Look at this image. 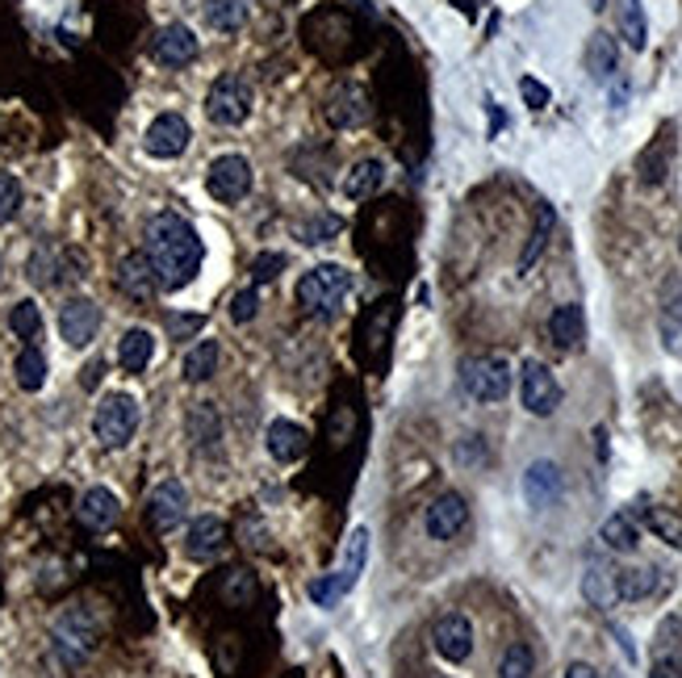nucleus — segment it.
I'll return each mask as SVG.
<instances>
[{
  "label": "nucleus",
  "mask_w": 682,
  "mask_h": 678,
  "mask_svg": "<svg viewBox=\"0 0 682 678\" xmlns=\"http://www.w3.org/2000/svg\"><path fill=\"white\" fill-rule=\"evenodd\" d=\"M143 252L155 264L160 289H185L193 276L202 273L206 248L197 231L188 227L181 214H155L143 231Z\"/></svg>",
  "instance_id": "1"
},
{
  "label": "nucleus",
  "mask_w": 682,
  "mask_h": 678,
  "mask_svg": "<svg viewBox=\"0 0 682 678\" xmlns=\"http://www.w3.org/2000/svg\"><path fill=\"white\" fill-rule=\"evenodd\" d=\"M351 289V273L344 264H314L311 273H302L297 281V306L311 310V315H323V310H335Z\"/></svg>",
  "instance_id": "2"
},
{
  "label": "nucleus",
  "mask_w": 682,
  "mask_h": 678,
  "mask_svg": "<svg viewBox=\"0 0 682 678\" xmlns=\"http://www.w3.org/2000/svg\"><path fill=\"white\" fill-rule=\"evenodd\" d=\"M93 431H97V440H101L105 448L130 445L134 431H139V403H134V394H122V390L105 394L101 406H97V415H93Z\"/></svg>",
  "instance_id": "3"
},
{
  "label": "nucleus",
  "mask_w": 682,
  "mask_h": 678,
  "mask_svg": "<svg viewBox=\"0 0 682 678\" xmlns=\"http://www.w3.org/2000/svg\"><path fill=\"white\" fill-rule=\"evenodd\" d=\"M461 385H465V394L477 398V403H502L511 394V364L502 361V357H495V352L469 357V361L461 364Z\"/></svg>",
  "instance_id": "4"
},
{
  "label": "nucleus",
  "mask_w": 682,
  "mask_h": 678,
  "mask_svg": "<svg viewBox=\"0 0 682 678\" xmlns=\"http://www.w3.org/2000/svg\"><path fill=\"white\" fill-rule=\"evenodd\" d=\"M251 106H256L251 85L239 80V76H218L206 92V113L214 127H239V122H248Z\"/></svg>",
  "instance_id": "5"
},
{
  "label": "nucleus",
  "mask_w": 682,
  "mask_h": 678,
  "mask_svg": "<svg viewBox=\"0 0 682 678\" xmlns=\"http://www.w3.org/2000/svg\"><path fill=\"white\" fill-rule=\"evenodd\" d=\"M519 403H523V411H532V415H540V419H549L553 411L561 406V385L557 378L549 373V364L544 361H523V369H519Z\"/></svg>",
  "instance_id": "6"
},
{
  "label": "nucleus",
  "mask_w": 682,
  "mask_h": 678,
  "mask_svg": "<svg viewBox=\"0 0 682 678\" xmlns=\"http://www.w3.org/2000/svg\"><path fill=\"white\" fill-rule=\"evenodd\" d=\"M93 645H97V624L88 620L84 608H72V612H63L55 620V649H59L63 666H80L84 657L93 654Z\"/></svg>",
  "instance_id": "7"
},
{
  "label": "nucleus",
  "mask_w": 682,
  "mask_h": 678,
  "mask_svg": "<svg viewBox=\"0 0 682 678\" xmlns=\"http://www.w3.org/2000/svg\"><path fill=\"white\" fill-rule=\"evenodd\" d=\"M206 189L214 201L223 206H235L251 193V164L243 155H218L206 172Z\"/></svg>",
  "instance_id": "8"
},
{
  "label": "nucleus",
  "mask_w": 682,
  "mask_h": 678,
  "mask_svg": "<svg viewBox=\"0 0 682 678\" xmlns=\"http://www.w3.org/2000/svg\"><path fill=\"white\" fill-rule=\"evenodd\" d=\"M188 520V494L176 478H164L147 494V524L155 532H176Z\"/></svg>",
  "instance_id": "9"
},
{
  "label": "nucleus",
  "mask_w": 682,
  "mask_h": 678,
  "mask_svg": "<svg viewBox=\"0 0 682 678\" xmlns=\"http://www.w3.org/2000/svg\"><path fill=\"white\" fill-rule=\"evenodd\" d=\"M101 331V310L93 297H67L59 310V336L72 343V348H88Z\"/></svg>",
  "instance_id": "10"
},
{
  "label": "nucleus",
  "mask_w": 682,
  "mask_h": 678,
  "mask_svg": "<svg viewBox=\"0 0 682 678\" xmlns=\"http://www.w3.org/2000/svg\"><path fill=\"white\" fill-rule=\"evenodd\" d=\"M432 645L444 661L461 666L465 657L474 654V624H469V615H461V612L440 615L435 628H432Z\"/></svg>",
  "instance_id": "11"
},
{
  "label": "nucleus",
  "mask_w": 682,
  "mask_h": 678,
  "mask_svg": "<svg viewBox=\"0 0 682 678\" xmlns=\"http://www.w3.org/2000/svg\"><path fill=\"white\" fill-rule=\"evenodd\" d=\"M188 139H193V130L181 113H160L143 134V147L147 155H155V160H176V155H185Z\"/></svg>",
  "instance_id": "12"
},
{
  "label": "nucleus",
  "mask_w": 682,
  "mask_h": 678,
  "mask_svg": "<svg viewBox=\"0 0 682 678\" xmlns=\"http://www.w3.org/2000/svg\"><path fill=\"white\" fill-rule=\"evenodd\" d=\"M197 34L188 30V25H181V22H172V25H164L155 39H151V59L155 64H164V67H185V64H193L197 59Z\"/></svg>",
  "instance_id": "13"
},
{
  "label": "nucleus",
  "mask_w": 682,
  "mask_h": 678,
  "mask_svg": "<svg viewBox=\"0 0 682 678\" xmlns=\"http://www.w3.org/2000/svg\"><path fill=\"white\" fill-rule=\"evenodd\" d=\"M122 515V503L109 486H88L76 503V520H80L88 532H109Z\"/></svg>",
  "instance_id": "14"
},
{
  "label": "nucleus",
  "mask_w": 682,
  "mask_h": 678,
  "mask_svg": "<svg viewBox=\"0 0 682 678\" xmlns=\"http://www.w3.org/2000/svg\"><path fill=\"white\" fill-rule=\"evenodd\" d=\"M369 92L360 85H339L332 92V101H327V122L339 130H356V127H365L369 122Z\"/></svg>",
  "instance_id": "15"
},
{
  "label": "nucleus",
  "mask_w": 682,
  "mask_h": 678,
  "mask_svg": "<svg viewBox=\"0 0 682 678\" xmlns=\"http://www.w3.org/2000/svg\"><path fill=\"white\" fill-rule=\"evenodd\" d=\"M561 490H565V478H561V469L553 461H532L528 466V473H523V499H528L532 511L553 507L561 499Z\"/></svg>",
  "instance_id": "16"
},
{
  "label": "nucleus",
  "mask_w": 682,
  "mask_h": 678,
  "mask_svg": "<svg viewBox=\"0 0 682 678\" xmlns=\"http://www.w3.org/2000/svg\"><path fill=\"white\" fill-rule=\"evenodd\" d=\"M118 289L134 302H147V297L160 294V276H155V264L147 260V252H130L122 255L118 264Z\"/></svg>",
  "instance_id": "17"
},
{
  "label": "nucleus",
  "mask_w": 682,
  "mask_h": 678,
  "mask_svg": "<svg viewBox=\"0 0 682 678\" xmlns=\"http://www.w3.org/2000/svg\"><path fill=\"white\" fill-rule=\"evenodd\" d=\"M427 536L432 540H453L456 532L469 524V507H465V499L461 494H440L432 507H427Z\"/></svg>",
  "instance_id": "18"
},
{
  "label": "nucleus",
  "mask_w": 682,
  "mask_h": 678,
  "mask_svg": "<svg viewBox=\"0 0 682 678\" xmlns=\"http://www.w3.org/2000/svg\"><path fill=\"white\" fill-rule=\"evenodd\" d=\"M582 594H586V603L591 608H616L620 603V594H616V566H607L603 557H591L586 561V573H582Z\"/></svg>",
  "instance_id": "19"
},
{
  "label": "nucleus",
  "mask_w": 682,
  "mask_h": 678,
  "mask_svg": "<svg viewBox=\"0 0 682 678\" xmlns=\"http://www.w3.org/2000/svg\"><path fill=\"white\" fill-rule=\"evenodd\" d=\"M227 545V524L223 520H214V515H197L193 524H188V536H185V553L193 561H209V557H218Z\"/></svg>",
  "instance_id": "20"
},
{
  "label": "nucleus",
  "mask_w": 682,
  "mask_h": 678,
  "mask_svg": "<svg viewBox=\"0 0 682 678\" xmlns=\"http://www.w3.org/2000/svg\"><path fill=\"white\" fill-rule=\"evenodd\" d=\"M306 448H311V431H306L302 424H293V419H277V424L269 427V452L281 461V466L302 461Z\"/></svg>",
  "instance_id": "21"
},
{
  "label": "nucleus",
  "mask_w": 682,
  "mask_h": 678,
  "mask_svg": "<svg viewBox=\"0 0 682 678\" xmlns=\"http://www.w3.org/2000/svg\"><path fill=\"white\" fill-rule=\"evenodd\" d=\"M365 561H369V528H356L348 536V545H344V557H339V570L332 573L335 587L348 594L356 582H360V573H365Z\"/></svg>",
  "instance_id": "22"
},
{
  "label": "nucleus",
  "mask_w": 682,
  "mask_h": 678,
  "mask_svg": "<svg viewBox=\"0 0 682 678\" xmlns=\"http://www.w3.org/2000/svg\"><path fill=\"white\" fill-rule=\"evenodd\" d=\"M549 339H553L557 348H582V339H586V318H582L578 302H565V306H557V310L549 315Z\"/></svg>",
  "instance_id": "23"
},
{
  "label": "nucleus",
  "mask_w": 682,
  "mask_h": 678,
  "mask_svg": "<svg viewBox=\"0 0 682 678\" xmlns=\"http://www.w3.org/2000/svg\"><path fill=\"white\" fill-rule=\"evenodd\" d=\"M155 357V336L147 327H130L122 339H118V364L126 373H143L147 364Z\"/></svg>",
  "instance_id": "24"
},
{
  "label": "nucleus",
  "mask_w": 682,
  "mask_h": 678,
  "mask_svg": "<svg viewBox=\"0 0 682 678\" xmlns=\"http://www.w3.org/2000/svg\"><path fill=\"white\" fill-rule=\"evenodd\" d=\"M662 587V578L653 566H628V570H616V594L624 603H641L649 594Z\"/></svg>",
  "instance_id": "25"
},
{
  "label": "nucleus",
  "mask_w": 682,
  "mask_h": 678,
  "mask_svg": "<svg viewBox=\"0 0 682 678\" xmlns=\"http://www.w3.org/2000/svg\"><path fill=\"white\" fill-rule=\"evenodd\" d=\"M616 64H620V51H616V39L611 34H591V46H586V72H591V80H599L607 85L611 76H616Z\"/></svg>",
  "instance_id": "26"
},
{
  "label": "nucleus",
  "mask_w": 682,
  "mask_h": 678,
  "mask_svg": "<svg viewBox=\"0 0 682 678\" xmlns=\"http://www.w3.org/2000/svg\"><path fill=\"white\" fill-rule=\"evenodd\" d=\"M218 357H223L218 339H202V343H193V348H188V352H185V364H181L185 382H193V385L209 382V378L218 373Z\"/></svg>",
  "instance_id": "27"
},
{
  "label": "nucleus",
  "mask_w": 682,
  "mask_h": 678,
  "mask_svg": "<svg viewBox=\"0 0 682 678\" xmlns=\"http://www.w3.org/2000/svg\"><path fill=\"white\" fill-rule=\"evenodd\" d=\"M381 181H386V164H381V160H360V164L348 172L344 193H348L351 201H365V197H372V193L381 189Z\"/></svg>",
  "instance_id": "28"
},
{
  "label": "nucleus",
  "mask_w": 682,
  "mask_h": 678,
  "mask_svg": "<svg viewBox=\"0 0 682 678\" xmlns=\"http://www.w3.org/2000/svg\"><path fill=\"white\" fill-rule=\"evenodd\" d=\"M553 227H557V214L553 206H540L537 210V227H532V239H528V248L519 255V273H532V264L540 260V252L549 248V239H553Z\"/></svg>",
  "instance_id": "29"
},
{
  "label": "nucleus",
  "mask_w": 682,
  "mask_h": 678,
  "mask_svg": "<svg viewBox=\"0 0 682 678\" xmlns=\"http://www.w3.org/2000/svg\"><path fill=\"white\" fill-rule=\"evenodd\" d=\"M248 0H209L206 4V22L214 30H223V34H235V30H243L248 25Z\"/></svg>",
  "instance_id": "30"
},
{
  "label": "nucleus",
  "mask_w": 682,
  "mask_h": 678,
  "mask_svg": "<svg viewBox=\"0 0 682 678\" xmlns=\"http://www.w3.org/2000/svg\"><path fill=\"white\" fill-rule=\"evenodd\" d=\"M13 373H18V385L21 390H42L46 385V357H42V348H34V343H25L18 352V361H13Z\"/></svg>",
  "instance_id": "31"
},
{
  "label": "nucleus",
  "mask_w": 682,
  "mask_h": 678,
  "mask_svg": "<svg viewBox=\"0 0 682 678\" xmlns=\"http://www.w3.org/2000/svg\"><path fill=\"white\" fill-rule=\"evenodd\" d=\"M599 540L607 545V549L616 553H632L637 549V540H641V532H637V524H632V515H611V520H603L599 528Z\"/></svg>",
  "instance_id": "32"
},
{
  "label": "nucleus",
  "mask_w": 682,
  "mask_h": 678,
  "mask_svg": "<svg viewBox=\"0 0 682 678\" xmlns=\"http://www.w3.org/2000/svg\"><path fill=\"white\" fill-rule=\"evenodd\" d=\"M620 34L632 51H645V43H649V25H645L641 0H620Z\"/></svg>",
  "instance_id": "33"
},
{
  "label": "nucleus",
  "mask_w": 682,
  "mask_h": 678,
  "mask_svg": "<svg viewBox=\"0 0 682 678\" xmlns=\"http://www.w3.org/2000/svg\"><path fill=\"white\" fill-rule=\"evenodd\" d=\"M645 524H649V532H658V540H665L670 549L682 553V520L674 515V511L665 507H645Z\"/></svg>",
  "instance_id": "34"
},
{
  "label": "nucleus",
  "mask_w": 682,
  "mask_h": 678,
  "mask_svg": "<svg viewBox=\"0 0 682 678\" xmlns=\"http://www.w3.org/2000/svg\"><path fill=\"white\" fill-rule=\"evenodd\" d=\"M9 331L18 339H39L42 336V310H39V302H18L13 310H9Z\"/></svg>",
  "instance_id": "35"
},
{
  "label": "nucleus",
  "mask_w": 682,
  "mask_h": 678,
  "mask_svg": "<svg viewBox=\"0 0 682 678\" xmlns=\"http://www.w3.org/2000/svg\"><path fill=\"white\" fill-rule=\"evenodd\" d=\"M188 436L197 440V448H206V445H214V440H223V424L214 419V411H209L206 403L188 411Z\"/></svg>",
  "instance_id": "36"
},
{
  "label": "nucleus",
  "mask_w": 682,
  "mask_h": 678,
  "mask_svg": "<svg viewBox=\"0 0 682 678\" xmlns=\"http://www.w3.org/2000/svg\"><path fill=\"white\" fill-rule=\"evenodd\" d=\"M30 281H34V285H55V281H63V273H59V248L42 243L39 252L30 255Z\"/></svg>",
  "instance_id": "37"
},
{
  "label": "nucleus",
  "mask_w": 682,
  "mask_h": 678,
  "mask_svg": "<svg viewBox=\"0 0 682 678\" xmlns=\"http://www.w3.org/2000/svg\"><path fill=\"white\" fill-rule=\"evenodd\" d=\"M653 657H674V661H682V620L679 615H665L662 624H658Z\"/></svg>",
  "instance_id": "38"
},
{
  "label": "nucleus",
  "mask_w": 682,
  "mask_h": 678,
  "mask_svg": "<svg viewBox=\"0 0 682 678\" xmlns=\"http://www.w3.org/2000/svg\"><path fill=\"white\" fill-rule=\"evenodd\" d=\"M532 670H537L532 649H528L523 641L507 645V654H502V661H498V678H532Z\"/></svg>",
  "instance_id": "39"
},
{
  "label": "nucleus",
  "mask_w": 682,
  "mask_h": 678,
  "mask_svg": "<svg viewBox=\"0 0 682 678\" xmlns=\"http://www.w3.org/2000/svg\"><path fill=\"white\" fill-rule=\"evenodd\" d=\"M662 343L670 357H682V297L665 302L662 310Z\"/></svg>",
  "instance_id": "40"
},
{
  "label": "nucleus",
  "mask_w": 682,
  "mask_h": 678,
  "mask_svg": "<svg viewBox=\"0 0 682 678\" xmlns=\"http://www.w3.org/2000/svg\"><path fill=\"white\" fill-rule=\"evenodd\" d=\"M21 201H25V193H21V181H18V176H9V172H0V227L18 218Z\"/></svg>",
  "instance_id": "41"
},
{
  "label": "nucleus",
  "mask_w": 682,
  "mask_h": 678,
  "mask_svg": "<svg viewBox=\"0 0 682 678\" xmlns=\"http://www.w3.org/2000/svg\"><path fill=\"white\" fill-rule=\"evenodd\" d=\"M281 273H285V255L281 252H260L251 260V285H269Z\"/></svg>",
  "instance_id": "42"
},
{
  "label": "nucleus",
  "mask_w": 682,
  "mask_h": 678,
  "mask_svg": "<svg viewBox=\"0 0 682 678\" xmlns=\"http://www.w3.org/2000/svg\"><path fill=\"white\" fill-rule=\"evenodd\" d=\"M256 310H260V294H256V285H248V289H239V294L230 297V318H235V322H251Z\"/></svg>",
  "instance_id": "43"
},
{
  "label": "nucleus",
  "mask_w": 682,
  "mask_h": 678,
  "mask_svg": "<svg viewBox=\"0 0 682 678\" xmlns=\"http://www.w3.org/2000/svg\"><path fill=\"white\" fill-rule=\"evenodd\" d=\"M311 599L318 603V608H335V603L344 599V591L335 587L332 573H323V578H314V582H311Z\"/></svg>",
  "instance_id": "44"
},
{
  "label": "nucleus",
  "mask_w": 682,
  "mask_h": 678,
  "mask_svg": "<svg viewBox=\"0 0 682 678\" xmlns=\"http://www.w3.org/2000/svg\"><path fill=\"white\" fill-rule=\"evenodd\" d=\"M202 315H167V336L172 339H188L193 331H202Z\"/></svg>",
  "instance_id": "45"
},
{
  "label": "nucleus",
  "mask_w": 682,
  "mask_h": 678,
  "mask_svg": "<svg viewBox=\"0 0 682 678\" xmlns=\"http://www.w3.org/2000/svg\"><path fill=\"white\" fill-rule=\"evenodd\" d=\"M519 92H523L528 109H544V106H549V88L540 85V80H532V76H523V80H519Z\"/></svg>",
  "instance_id": "46"
},
{
  "label": "nucleus",
  "mask_w": 682,
  "mask_h": 678,
  "mask_svg": "<svg viewBox=\"0 0 682 678\" xmlns=\"http://www.w3.org/2000/svg\"><path fill=\"white\" fill-rule=\"evenodd\" d=\"M335 231H339V218H323V222H314V227L302 231V243H323V239Z\"/></svg>",
  "instance_id": "47"
},
{
  "label": "nucleus",
  "mask_w": 682,
  "mask_h": 678,
  "mask_svg": "<svg viewBox=\"0 0 682 678\" xmlns=\"http://www.w3.org/2000/svg\"><path fill=\"white\" fill-rule=\"evenodd\" d=\"M649 678H682V661H674V657H653Z\"/></svg>",
  "instance_id": "48"
},
{
  "label": "nucleus",
  "mask_w": 682,
  "mask_h": 678,
  "mask_svg": "<svg viewBox=\"0 0 682 678\" xmlns=\"http://www.w3.org/2000/svg\"><path fill=\"white\" fill-rule=\"evenodd\" d=\"M565 678H599V670H595L591 661H570V670H565Z\"/></svg>",
  "instance_id": "49"
},
{
  "label": "nucleus",
  "mask_w": 682,
  "mask_h": 678,
  "mask_svg": "<svg viewBox=\"0 0 682 678\" xmlns=\"http://www.w3.org/2000/svg\"><path fill=\"white\" fill-rule=\"evenodd\" d=\"M80 382H84V390H93V385L101 382V364H97V361L88 364V369H84V378H80Z\"/></svg>",
  "instance_id": "50"
},
{
  "label": "nucleus",
  "mask_w": 682,
  "mask_h": 678,
  "mask_svg": "<svg viewBox=\"0 0 682 678\" xmlns=\"http://www.w3.org/2000/svg\"><path fill=\"white\" fill-rule=\"evenodd\" d=\"M679 248H682V243H679Z\"/></svg>",
  "instance_id": "51"
}]
</instances>
